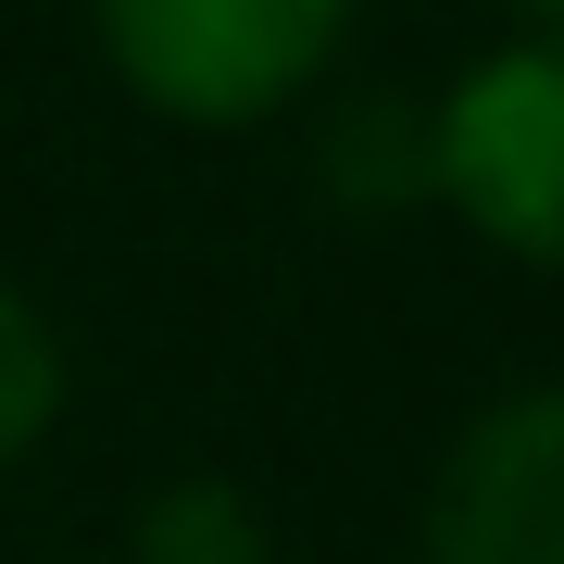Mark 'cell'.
Listing matches in <instances>:
<instances>
[{"instance_id": "cell-1", "label": "cell", "mask_w": 564, "mask_h": 564, "mask_svg": "<svg viewBox=\"0 0 564 564\" xmlns=\"http://www.w3.org/2000/svg\"><path fill=\"white\" fill-rule=\"evenodd\" d=\"M351 0H101V51L163 126H263L326 76Z\"/></svg>"}, {"instance_id": "cell-2", "label": "cell", "mask_w": 564, "mask_h": 564, "mask_svg": "<svg viewBox=\"0 0 564 564\" xmlns=\"http://www.w3.org/2000/svg\"><path fill=\"white\" fill-rule=\"evenodd\" d=\"M426 188L489 251L564 276V39H514L426 101Z\"/></svg>"}, {"instance_id": "cell-3", "label": "cell", "mask_w": 564, "mask_h": 564, "mask_svg": "<svg viewBox=\"0 0 564 564\" xmlns=\"http://www.w3.org/2000/svg\"><path fill=\"white\" fill-rule=\"evenodd\" d=\"M426 564H564V389H514L440 452Z\"/></svg>"}, {"instance_id": "cell-4", "label": "cell", "mask_w": 564, "mask_h": 564, "mask_svg": "<svg viewBox=\"0 0 564 564\" xmlns=\"http://www.w3.org/2000/svg\"><path fill=\"white\" fill-rule=\"evenodd\" d=\"M51 414H63V339H51V314L0 276V464L39 452Z\"/></svg>"}, {"instance_id": "cell-5", "label": "cell", "mask_w": 564, "mask_h": 564, "mask_svg": "<svg viewBox=\"0 0 564 564\" xmlns=\"http://www.w3.org/2000/svg\"><path fill=\"white\" fill-rule=\"evenodd\" d=\"M251 502L226 477H176V489H151V514H139V564H251Z\"/></svg>"}, {"instance_id": "cell-6", "label": "cell", "mask_w": 564, "mask_h": 564, "mask_svg": "<svg viewBox=\"0 0 564 564\" xmlns=\"http://www.w3.org/2000/svg\"><path fill=\"white\" fill-rule=\"evenodd\" d=\"M527 13H540V39H564V0H527Z\"/></svg>"}]
</instances>
